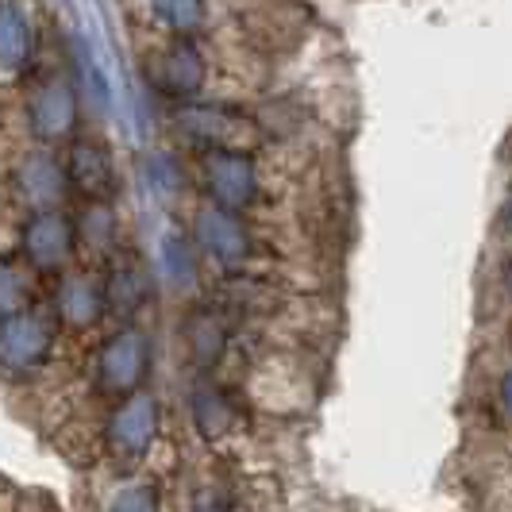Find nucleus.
<instances>
[{
	"mask_svg": "<svg viewBox=\"0 0 512 512\" xmlns=\"http://www.w3.org/2000/svg\"><path fill=\"white\" fill-rule=\"evenodd\" d=\"M501 220H505V231L512 235V185H509V193H505V208H501Z\"/></svg>",
	"mask_w": 512,
	"mask_h": 512,
	"instance_id": "f03ea898",
	"label": "nucleus"
},
{
	"mask_svg": "<svg viewBox=\"0 0 512 512\" xmlns=\"http://www.w3.org/2000/svg\"><path fill=\"white\" fill-rule=\"evenodd\" d=\"M497 405H501V412L512 420V370H505L501 382H497Z\"/></svg>",
	"mask_w": 512,
	"mask_h": 512,
	"instance_id": "f257e3e1",
	"label": "nucleus"
}]
</instances>
